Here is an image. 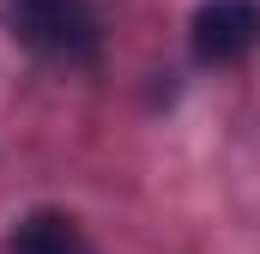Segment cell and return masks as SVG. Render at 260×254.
I'll return each mask as SVG.
<instances>
[{"label":"cell","mask_w":260,"mask_h":254,"mask_svg":"<svg viewBox=\"0 0 260 254\" xmlns=\"http://www.w3.org/2000/svg\"><path fill=\"white\" fill-rule=\"evenodd\" d=\"M0 18L43 61L85 67V61H97V49H103V18H97L91 0H0Z\"/></svg>","instance_id":"6da1fadb"},{"label":"cell","mask_w":260,"mask_h":254,"mask_svg":"<svg viewBox=\"0 0 260 254\" xmlns=\"http://www.w3.org/2000/svg\"><path fill=\"white\" fill-rule=\"evenodd\" d=\"M6 254H91V242L67 212H37V218H24L12 230Z\"/></svg>","instance_id":"3957f363"},{"label":"cell","mask_w":260,"mask_h":254,"mask_svg":"<svg viewBox=\"0 0 260 254\" xmlns=\"http://www.w3.org/2000/svg\"><path fill=\"white\" fill-rule=\"evenodd\" d=\"M260 43V0H206L194 12V55L212 67L242 61Z\"/></svg>","instance_id":"7a4b0ae2"}]
</instances>
